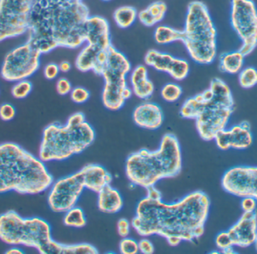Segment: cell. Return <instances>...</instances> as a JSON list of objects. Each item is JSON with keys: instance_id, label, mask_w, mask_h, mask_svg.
I'll return each mask as SVG.
<instances>
[{"instance_id": "obj_18", "label": "cell", "mask_w": 257, "mask_h": 254, "mask_svg": "<svg viewBox=\"0 0 257 254\" xmlns=\"http://www.w3.org/2000/svg\"><path fill=\"white\" fill-rule=\"evenodd\" d=\"M133 119L138 126L146 130L160 128L164 121V114L160 105L151 102H145L136 107Z\"/></svg>"}, {"instance_id": "obj_9", "label": "cell", "mask_w": 257, "mask_h": 254, "mask_svg": "<svg viewBox=\"0 0 257 254\" xmlns=\"http://www.w3.org/2000/svg\"><path fill=\"white\" fill-rule=\"evenodd\" d=\"M108 58L104 68L102 100L104 106L111 111L123 108L125 100L123 90L127 87L126 76L131 71V63L126 56L112 45L107 50Z\"/></svg>"}, {"instance_id": "obj_33", "label": "cell", "mask_w": 257, "mask_h": 254, "mask_svg": "<svg viewBox=\"0 0 257 254\" xmlns=\"http://www.w3.org/2000/svg\"><path fill=\"white\" fill-rule=\"evenodd\" d=\"M215 244L217 249L223 253H235L233 242L228 231L219 232L215 238Z\"/></svg>"}, {"instance_id": "obj_48", "label": "cell", "mask_w": 257, "mask_h": 254, "mask_svg": "<svg viewBox=\"0 0 257 254\" xmlns=\"http://www.w3.org/2000/svg\"><path fill=\"white\" fill-rule=\"evenodd\" d=\"M60 1L65 2V3H78V2H81L82 0H60Z\"/></svg>"}, {"instance_id": "obj_42", "label": "cell", "mask_w": 257, "mask_h": 254, "mask_svg": "<svg viewBox=\"0 0 257 254\" xmlns=\"http://www.w3.org/2000/svg\"><path fill=\"white\" fill-rule=\"evenodd\" d=\"M132 224L130 221L126 218H121L118 220L117 224V232L118 235L122 238L128 237L130 233V228Z\"/></svg>"}, {"instance_id": "obj_7", "label": "cell", "mask_w": 257, "mask_h": 254, "mask_svg": "<svg viewBox=\"0 0 257 254\" xmlns=\"http://www.w3.org/2000/svg\"><path fill=\"white\" fill-rule=\"evenodd\" d=\"M183 43L190 58L198 64L209 65L217 58V31L205 3L193 1L187 7Z\"/></svg>"}, {"instance_id": "obj_27", "label": "cell", "mask_w": 257, "mask_h": 254, "mask_svg": "<svg viewBox=\"0 0 257 254\" xmlns=\"http://www.w3.org/2000/svg\"><path fill=\"white\" fill-rule=\"evenodd\" d=\"M113 18L117 27L126 29L136 22L138 18V12L133 6H121L114 11Z\"/></svg>"}, {"instance_id": "obj_14", "label": "cell", "mask_w": 257, "mask_h": 254, "mask_svg": "<svg viewBox=\"0 0 257 254\" xmlns=\"http://www.w3.org/2000/svg\"><path fill=\"white\" fill-rule=\"evenodd\" d=\"M221 185L232 196H250L257 200V166H238L228 169L222 177Z\"/></svg>"}, {"instance_id": "obj_49", "label": "cell", "mask_w": 257, "mask_h": 254, "mask_svg": "<svg viewBox=\"0 0 257 254\" xmlns=\"http://www.w3.org/2000/svg\"><path fill=\"white\" fill-rule=\"evenodd\" d=\"M255 247H256V250L257 251V235H256V241H255L254 243Z\"/></svg>"}, {"instance_id": "obj_50", "label": "cell", "mask_w": 257, "mask_h": 254, "mask_svg": "<svg viewBox=\"0 0 257 254\" xmlns=\"http://www.w3.org/2000/svg\"><path fill=\"white\" fill-rule=\"evenodd\" d=\"M102 1H103V2H110V1H111V0H102Z\"/></svg>"}, {"instance_id": "obj_4", "label": "cell", "mask_w": 257, "mask_h": 254, "mask_svg": "<svg viewBox=\"0 0 257 254\" xmlns=\"http://www.w3.org/2000/svg\"><path fill=\"white\" fill-rule=\"evenodd\" d=\"M182 164L179 141L175 135L167 133L156 151L141 149L130 154L126 160L125 172L133 185L147 189L161 180L179 175Z\"/></svg>"}, {"instance_id": "obj_13", "label": "cell", "mask_w": 257, "mask_h": 254, "mask_svg": "<svg viewBox=\"0 0 257 254\" xmlns=\"http://www.w3.org/2000/svg\"><path fill=\"white\" fill-rule=\"evenodd\" d=\"M85 190L79 171L59 178L50 187L48 206L56 213H65L76 205Z\"/></svg>"}, {"instance_id": "obj_47", "label": "cell", "mask_w": 257, "mask_h": 254, "mask_svg": "<svg viewBox=\"0 0 257 254\" xmlns=\"http://www.w3.org/2000/svg\"><path fill=\"white\" fill-rule=\"evenodd\" d=\"M6 254H23L24 253V251L19 247H12V248L9 249L6 252Z\"/></svg>"}, {"instance_id": "obj_5", "label": "cell", "mask_w": 257, "mask_h": 254, "mask_svg": "<svg viewBox=\"0 0 257 254\" xmlns=\"http://www.w3.org/2000/svg\"><path fill=\"white\" fill-rule=\"evenodd\" d=\"M0 240L9 245L36 249L41 254H65L66 244L54 241L51 225L40 217H24L15 211L0 214Z\"/></svg>"}, {"instance_id": "obj_30", "label": "cell", "mask_w": 257, "mask_h": 254, "mask_svg": "<svg viewBox=\"0 0 257 254\" xmlns=\"http://www.w3.org/2000/svg\"><path fill=\"white\" fill-rule=\"evenodd\" d=\"M238 75V84L244 89H251L257 85V69L253 66L243 68Z\"/></svg>"}, {"instance_id": "obj_2", "label": "cell", "mask_w": 257, "mask_h": 254, "mask_svg": "<svg viewBox=\"0 0 257 254\" xmlns=\"http://www.w3.org/2000/svg\"><path fill=\"white\" fill-rule=\"evenodd\" d=\"M89 16L82 1L37 0L30 14L27 42L42 55L57 48L76 49L86 43L84 24Z\"/></svg>"}, {"instance_id": "obj_39", "label": "cell", "mask_w": 257, "mask_h": 254, "mask_svg": "<svg viewBox=\"0 0 257 254\" xmlns=\"http://www.w3.org/2000/svg\"><path fill=\"white\" fill-rule=\"evenodd\" d=\"M72 85L70 81L66 78H59L56 83V90L57 93L60 96H66V95L70 94L72 91Z\"/></svg>"}, {"instance_id": "obj_24", "label": "cell", "mask_w": 257, "mask_h": 254, "mask_svg": "<svg viewBox=\"0 0 257 254\" xmlns=\"http://www.w3.org/2000/svg\"><path fill=\"white\" fill-rule=\"evenodd\" d=\"M175 57L168 53L160 52L157 50H150L145 57V64L159 72L167 73Z\"/></svg>"}, {"instance_id": "obj_40", "label": "cell", "mask_w": 257, "mask_h": 254, "mask_svg": "<svg viewBox=\"0 0 257 254\" xmlns=\"http://www.w3.org/2000/svg\"><path fill=\"white\" fill-rule=\"evenodd\" d=\"M59 65L55 63H49L45 65L43 69V74L45 78L49 81L56 79L60 74Z\"/></svg>"}, {"instance_id": "obj_16", "label": "cell", "mask_w": 257, "mask_h": 254, "mask_svg": "<svg viewBox=\"0 0 257 254\" xmlns=\"http://www.w3.org/2000/svg\"><path fill=\"white\" fill-rule=\"evenodd\" d=\"M228 232L235 247L246 248L254 244L257 235V214L255 212H244Z\"/></svg>"}, {"instance_id": "obj_36", "label": "cell", "mask_w": 257, "mask_h": 254, "mask_svg": "<svg viewBox=\"0 0 257 254\" xmlns=\"http://www.w3.org/2000/svg\"><path fill=\"white\" fill-rule=\"evenodd\" d=\"M70 97L72 102L76 104H84L89 100L90 93L87 88L81 86L72 88L70 93Z\"/></svg>"}, {"instance_id": "obj_23", "label": "cell", "mask_w": 257, "mask_h": 254, "mask_svg": "<svg viewBox=\"0 0 257 254\" xmlns=\"http://www.w3.org/2000/svg\"><path fill=\"white\" fill-rule=\"evenodd\" d=\"M100 48L90 44H86L81 50L75 60V67L81 72L93 70Z\"/></svg>"}, {"instance_id": "obj_37", "label": "cell", "mask_w": 257, "mask_h": 254, "mask_svg": "<svg viewBox=\"0 0 257 254\" xmlns=\"http://www.w3.org/2000/svg\"><path fill=\"white\" fill-rule=\"evenodd\" d=\"M119 250L122 254H136L139 253V242L133 238H123L119 244Z\"/></svg>"}, {"instance_id": "obj_20", "label": "cell", "mask_w": 257, "mask_h": 254, "mask_svg": "<svg viewBox=\"0 0 257 254\" xmlns=\"http://www.w3.org/2000/svg\"><path fill=\"white\" fill-rule=\"evenodd\" d=\"M130 80L133 94L139 99L147 100L154 94V83L148 78V68L145 65L136 66L130 74Z\"/></svg>"}, {"instance_id": "obj_12", "label": "cell", "mask_w": 257, "mask_h": 254, "mask_svg": "<svg viewBox=\"0 0 257 254\" xmlns=\"http://www.w3.org/2000/svg\"><path fill=\"white\" fill-rule=\"evenodd\" d=\"M37 0H0V42L26 34Z\"/></svg>"}, {"instance_id": "obj_10", "label": "cell", "mask_w": 257, "mask_h": 254, "mask_svg": "<svg viewBox=\"0 0 257 254\" xmlns=\"http://www.w3.org/2000/svg\"><path fill=\"white\" fill-rule=\"evenodd\" d=\"M231 27L241 41L238 48L245 57L257 48V7L253 0H231Z\"/></svg>"}, {"instance_id": "obj_1", "label": "cell", "mask_w": 257, "mask_h": 254, "mask_svg": "<svg viewBox=\"0 0 257 254\" xmlns=\"http://www.w3.org/2000/svg\"><path fill=\"white\" fill-rule=\"evenodd\" d=\"M211 201L201 190L192 192L172 203L163 197L141 199L132 220V227L142 237L157 235L177 247L182 241L199 239L205 232Z\"/></svg>"}, {"instance_id": "obj_15", "label": "cell", "mask_w": 257, "mask_h": 254, "mask_svg": "<svg viewBox=\"0 0 257 254\" xmlns=\"http://www.w3.org/2000/svg\"><path fill=\"white\" fill-rule=\"evenodd\" d=\"M214 141L221 151L247 149L253 142L250 123L245 120L229 129H224L216 135Z\"/></svg>"}, {"instance_id": "obj_26", "label": "cell", "mask_w": 257, "mask_h": 254, "mask_svg": "<svg viewBox=\"0 0 257 254\" xmlns=\"http://www.w3.org/2000/svg\"><path fill=\"white\" fill-rule=\"evenodd\" d=\"M154 38L159 45H169L176 42H183L184 32L166 25L157 26L154 30Z\"/></svg>"}, {"instance_id": "obj_46", "label": "cell", "mask_w": 257, "mask_h": 254, "mask_svg": "<svg viewBox=\"0 0 257 254\" xmlns=\"http://www.w3.org/2000/svg\"><path fill=\"white\" fill-rule=\"evenodd\" d=\"M133 90H132L131 87H127L124 89L123 90V98H124L125 100H127V99H130L133 96Z\"/></svg>"}, {"instance_id": "obj_17", "label": "cell", "mask_w": 257, "mask_h": 254, "mask_svg": "<svg viewBox=\"0 0 257 254\" xmlns=\"http://www.w3.org/2000/svg\"><path fill=\"white\" fill-rule=\"evenodd\" d=\"M86 43L107 50L112 44L109 23L103 17L89 16L84 24Z\"/></svg>"}, {"instance_id": "obj_32", "label": "cell", "mask_w": 257, "mask_h": 254, "mask_svg": "<svg viewBox=\"0 0 257 254\" xmlns=\"http://www.w3.org/2000/svg\"><path fill=\"white\" fill-rule=\"evenodd\" d=\"M33 90V84L28 79L21 80L15 82L12 87V96L16 99H26Z\"/></svg>"}, {"instance_id": "obj_45", "label": "cell", "mask_w": 257, "mask_h": 254, "mask_svg": "<svg viewBox=\"0 0 257 254\" xmlns=\"http://www.w3.org/2000/svg\"><path fill=\"white\" fill-rule=\"evenodd\" d=\"M58 65L60 72L63 73H67L72 69V65L69 61H63Z\"/></svg>"}, {"instance_id": "obj_43", "label": "cell", "mask_w": 257, "mask_h": 254, "mask_svg": "<svg viewBox=\"0 0 257 254\" xmlns=\"http://www.w3.org/2000/svg\"><path fill=\"white\" fill-rule=\"evenodd\" d=\"M138 18L139 21L145 27H151L157 24L155 20L154 19L151 14L148 12L146 9H143L138 13Z\"/></svg>"}, {"instance_id": "obj_3", "label": "cell", "mask_w": 257, "mask_h": 254, "mask_svg": "<svg viewBox=\"0 0 257 254\" xmlns=\"http://www.w3.org/2000/svg\"><path fill=\"white\" fill-rule=\"evenodd\" d=\"M54 183L45 163L13 142L0 144V193L36 195Z\"/></svg>"}, {"instance_id": "obj_29", "label": "cell", "mask_w": 257, "mask_h": 254, "mask_svg": "<svg viewBox=\"0 0 257 254\" xmlns=\"http://www.w3.org/2000/svg\"><path fill=\"white\" fill-rule=\"evenodd\" d=\"M190 63L187 60L182 58L175 57L167 74L174 80L183 81L188 76L190 73Z\"/></svg>"}, {"instance_id": "obj_19", "label": "cell", "mask_w": 257, "mask_h": 254, "mask_svg": "<svg viewBox=\"0 0 257 254\" xmlns=\"http://www.w3.org/2000/svg\"><path fill=\"white\" fill-rule=\"evenodd\" d=\"M84 187L93 193H98L112 181V175L103 166L99 164H87L80 169Z\"/></svg>"}, {"instance_id": "obj_11", "label": "cell", "mask_w": 257, "mask_h": 254, "mask_svg": "<svg viewBox=\"0 0 257 254\" xmlns=\"http://www.w3.org/2000/svg\"><path fill=\"white\" fill-rule=\"evenodd\" d=\"M42 54L26 42L11 50L3 60L0 75L5 81L28 79L40 68Z\"/></svg>"}, {"instance_id": "obj_44", "label": "cell", "mask_w": 257, "mask_h": 254, "mask_svg": "<svg viewBox=\"0 0 257 254\" xmlns=\"http://www.w3.org/2000/svg\"><path fill=\"white\" fill-rule=\"evenodd\" d=\"M139 252L143 254H152L154 253V244L148 238H145L139 241Z\"/></svg>"}, {"instance_id": "obj_41", "label": "cell", "mask_w": 257, "mask_h": 254, "mask_svg": "<svg viewBox=\"0 0 257 254\" xmlns=\"http://www.w3.org/2000/svg\"><path fill=\"white\" fill-rule=\"evenodd\" d=\"M257 207V200L250 196L241 198V208L243 212H255Z\"/></svg>"}, {"instance_id": "obj_25", "label": "cell", "mask_w": 257, "mask_h": 254, "mask_svg": "<svg viewBox=\"0 0 257 254\" xmlns=\"http://www.w3.org/2000/svg\"><path fill=\"white\" fill-rule=\"evenodd\" d=\"M205 105L206 102L202 93H198L184 101L180 109V114L183 118L196 120L205 108Z\"/></svg>"}, {"instance_id": "obj_22", "label": "cell", "mask_w": 257, "mask_h": 254, "mask_svg": "<svg viewBox=\"0 0 257 254\" xmlns=\"http://www.w3.org/2000/svg\"><path fill=\"white\" fill-rule=\"evenodd\" d=\"M245 57L238 49L223 53L219 57V69L223 73L238 75L244 68Z\"/></svg>"}, {"instance_id": "obj_8", "label": "cell", "mask_w": 257, "mask_h": 254, "mask_svg": "<svg viewBox=\"0 0 257 254\" xmlns=\"http://www.w3.org/2000/svg\"><path fill=\"white\" fill-rule=\"evenodd\" d=\"M209 88L213 93L212 99L195 120L198 134L206 142L214 141L216 135L227 127L235 108L232 90L223 80H211Z\"/></svg>"}, {"instance_id": "obj_34", "label": "cell", "mask_w": 257, "mask_h": 254, "mask_svg": "<svg viewBox=\"0 0 257 254\" xmlns=\"http://www.w3.org/2000/svg\"><path fill=\"white\" fill-rule=\"evenodd\" d=\"M146 9L155 20L157 24L164 19L167 12V6L164 2L157 1L150 4Z\"/></svg>"}, {"instance_id": "obj_21", "label": "cell", "mask_w": 257, "mask_h": 254, "mask_svg": "<svg viewBox=\"0 0 257 254\" xmlns=\"http://www.w3.org/2000/svg\"><path fill=\"white\" fill-rule=\"evenodd\" d=\"M97 205L99 211L105 214H117L123 207V199L118 190L105 186L97 193Z\"/></svg>"}, {"instance_id": "obj_31", "label": "cell", "mask_w": 257, "mask_h": 254, "mask_svg": "<svg viewBox=\"0 0 257 254\" xmlns=\"http://www.w3.org/2000/svg\"><path fill=\"white\" fill-rule=\"evenodd\" d=\"M182 94V87L176 83L171 82L165 84L160 91V95L163 100L170 103L179 100Z\"/></svg>"}, {"instance_id": "obj_35", "label": "cell", "mask_w": 257, "mask_h": 254, "mask_svg": "<svg viewBox=\"0 0 257 254\" xmlns=\"http://www.w3.org/2000/svg\"><path fill=\"white\" fill-rule=\"evenodd\" d=\"M99 250L90 244L81 243V244H67L66 254H98Z\"/></svg>"}, {"instance_id": "obj_6", "label": "cell", "mask_w": 257, "mask_h": 254, "mask_svg": "<svg viewBox=\"0 0 257 254\" xmlns=\"http://www.w3.org/2000/svg\"><path fill=\"white\" fill-rule=\"evenodd\" d=\"M95 139L94 129L87 120L80 124L51 123L44 130L39 159L44 163L63 161L84 152Z\"/></svg>"}, {"instance_id": "obj_28", "label": "cell", "mask_w": 257, "mask_h": 254, "mask_svg": "<svg viewBox=\"0 0 257 254\" xmlns=\"http://www.w3.org/2000/svg\"><path fill=\"white\" fill-rule=\"evenodd\" d=\"M63 223L68 227L81 229L87 225V217L82 208L75 205L65 212Z\"/></svg>"}, {"instance_id": "obj_38", "label": "cell", "mask_w": 257, "mask_h": 254, "mask_svg": "<svg viewBox=\"0 0 257 254\" xmlns=\"http://www.w3.org/2000/svg\"><path fill=\"white\" fill-rule=\"evenodd\" d=\"M16 114V108L12 104L6 102L0 105V118L3 121H11L15 118Z\"/></svg>"}]
</instances>
